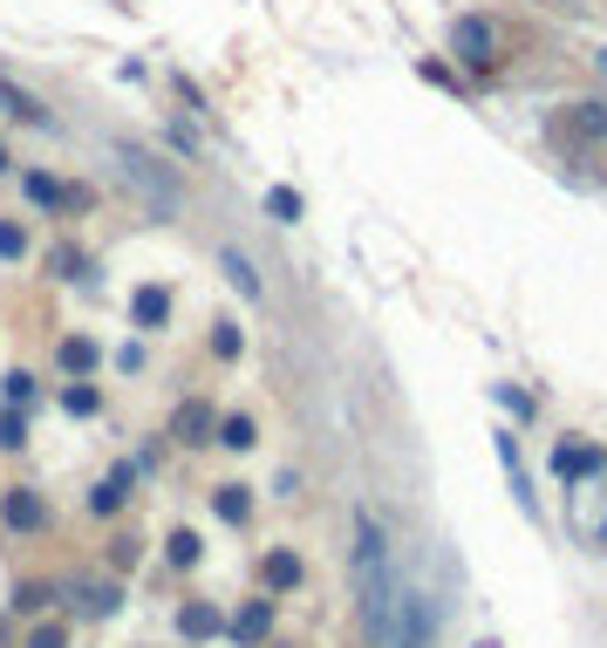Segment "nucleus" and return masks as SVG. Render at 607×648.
Returning <instances> with one entry per match:
<instances>
[{
  "label": "nucleus",
  "instance_id": "obj_4",
  "mask_svg": "<svg viewBox=\"0 0 607 648\" xmlns=\"http://www.w3.org/2000/svg\"><path fill=\"white\" fill-rule=\"evenodd\" d=\"M34 266H42V280H55V288L103 294V253H96L75 226H55V239H49L42 253H34Z\"/></svg>",
  "mask_w": 607,
  "mask_h": 648
},
{
  "label": "nucleus",
  "instance_id": "obj_38",
  "mask_svg": "<svg viewBox=\"0 0 607 648\" xmlns=\"http://www.w3.org/2000/svg\"><path fill=\"white\" fill-rule=\"evenodd\" d=\"M600 75H607V49H600Z\"/></svg>",
  "mask_w": 607,
  "mask_h": 648
},
{
  "label": "nucleus",
  "instance_id": "obj_14",
  "mask_svg": "<svg viewBox=\"0 0 607 648\" xmlns=\"http://www.w3.org/2000/svg\"><path fill=\"white\" fill-rule=\"evenodd\" d=\"M157 150L178 157L185 171L206 165V124H198V116H185V109H165V116H157Z\"/></svg>",
  "mask_w": 607,
  "mask_h": 648
},
{
  "label": "nucleus",
  "instance_id": "obj_20",
  "mask_svg": "<svg viewBox=\"0 0 607 648\" xmlns=\"http://www.w3.org/2000/svg\"><path fill=\"white\" fill-rule=\"evenodd\" d=\"M253 484H239V478H219L212 484V492H206V512L219 519V525H232V533H247V525H253Z\"/></svg>",
  "mask_w": 607,
  "mask_h": 648
},
{
  "label": "nucleus",
  "instance_id": "obj_3",
  "mask_svg": "<svg viewBox=\"0 0 607 648\" xmlns=\"http://www.w3.org/2000/svg\"><path fill=\"white\" fill-rule=\"evenodd\" d=\"M14 191H21V212H28V219L75 226V232L103 212V185H96V178H69V171H55V165H14Z\"/></svg>",
  "mask_w": 607,
  "mask_h": 648
},
{
  "label": "nucleus",
  "instance_id": "obj_7",
  "mask_svg": "<svg viewBox=\"0 0 607 648\" xmlns=\"http://www.w3.org/2000/svg\"><path fill=\"white\" fill-rule=\"evenodd\" d=\"M109 369V342L96 328H55L49 342V376L55 383H83V376H103Z\"/></svg>",
  "mask_w": 607,
  "mask_h": 648
},
{
  "label": "nucleus",
  "instance_id": "obj_28",
  "mask_svg": "<svg viewBox=\"0 0 607 648\" xmlns=\"http://www.w3.org/2000/svg\"><path fill=\"white\" fill-rule=\"evenodd\" d=\"M21 648H75L69 615H62V607H55V615H34V621H28V635H21Z\"/></svg>",
  "mask_w": 607,
  "mask_h": 648
},
{
  "label": "nucleus",
  "instance_id": "obj_10",
  "mask_svg": "<svg viewBox=\"0 0 607 648\" xmlns=\"http://www.w3.org/2000/svg\"><path fill=\"white\" fill-rule=\"evenodd\" d=\"M137 484H144V478H137V464H130V458H109V471H96V478H90L83 512H90V519H103V525H109V519H124V512H130V499H137Z\"/></svg>",
  "mask_w": 607,
  "mask_h": 648
},
{
  "label": "nucleus",
  "instance_id": "obj_5",
  "mask_svg": "<svg viewBox=\"0 0 607 648\" xmlns=\"http://www.w3.org/2000/svg\"><path fill=\"white\" fill-rule=\"evenodd\" d=\"M443 42H451V55H458L464 69H478V75L505 69V55H512V34H505V21H499V14H478V8H471V14H458Z\"/></svg>",
  "mask_w": 607,
  "mask_h": 648
},
{
  "label": "nucleus",
  "instance_id": "obj_9",
  "mask_svg": "<svg viewBox=\"0 0 607 648\" xmlns=\"http://www.w3.org/2000/svg\"><path fill=\"white\" fill-rule=\"evenodd\" d=\"M212 437H219V403L212 396H178L171 403V417H165V443L171 451H212Z\"/></svg>",
  "mask_w": 607,
  "mask_h": 648
},
{
  "label": "nucleus",
  "instance_id": "obj_22",
  "mask_svg": "<svg viewBox=\"0 0 607 648\" xmlns=\"http://www.w3.org/2000/svg\"><path fill=\"white\" fill-rule=\"evenodd\" d=\"M0 266H34V219L0 212Z\"/></svg>",
  "mask_w": 607,
  "mask_h": 648
},
{
  "label": "nucleus",
  "instance_id": "obj_6",
  "mask_svg": "<svg viewBox=\"0 0 607 648\" xmlns=\"http://www.w3.org/2000/svg\"><path fill=\"white\" fill-rule=\"evenodd\" d=\"M0 533H8V540H42V533H55V499L42 492V484H28V478L0 484Z\"/></svg>",
  "mask_w": 607,
  "mask_h": 648
},
{
  "label": "nucleus",
  "instance_id": "obj_27",
  "mask_svg": "<svg viewBox=\"0 0 607 648\" xmlns=\"http://www.w3.org/2000/svg\"><path fill=\"white\" fill-rule=\"evenodd\" d=\"M389 648H430V600L423 594H402V635Z\"/></svg>",
  "mask_w": 607,
  "mask_h": 648
},
{
  "label": "nucleus",
  "instance_id": "obj_31",
  "mask_svg": "<svg viewBox=\"0 0 607 648\" xmlns=\"http://www.w3.org/2000/svg\"><path fill=\"white\" fill-rule=\"evenodd\" d=\"M260 206H266V219H273V226H301V219H307V198H301L294 185H266Z\"/></svg>",
  "mask_w": 607,
  "mask_h": 648
},
{
  "label": "nucleus",
  "instance_id": "obj_21",
  "mask_svg": "<svg viewBox=\"0 0 607 648\" xmlns=\"http://www.w3.org/2000/svg\"><path fill=\"white\" fill-rule=\"evenodd\" d=\"M553 471H559L566 484H594V478L607 471V451H600V443L566 437V443H553Z\"/></svg>",
  "mask_w": 607,
  "mask_h": 648
},
{
  "label": "nucleus",
  "instance_id": "obj_34",
  "mask_svg": "<svg viewBox=\"0 0 607 648\" xmlns=\"http://www.w3.org/2000/svg\"><path fill=\"white\" fill-rule=\"evenodd\" d=\"M109 369H116V376H144V369H150V348H144V335L116 342V348H109Z\"/></svg>",
  "mask_w": 607,
  "mask_h": 648
},
{
  "label": "nucleus",
  "instance_id": "obj_35",
  "mask_svg": "<svg viewBox=\"0 0 607 648\" xmlns=\"http://www.w3.org/2000/svg\"><path fill=\"white\" fill-rule=\"evenodd\" d=\"M165 451H171V443H165V430H150V437H144V451L130 458V464H137V478H150L157 464H165Z\"/></svg>",
  "mask_w": 607,
  "mask_h": 648
},
{
  "label": "nucleus",
  "instance_id": "obj_19",
  "mask_svg": "<svg viewBox=\"0 0 607 648\" xmlns=\"http://www.w3.org/2000/svg\"><path fill=\"white\" fill-rule=\"evenodd\" d=\"M55 410L69 424H96L109 410V383L103 376H83V383H55Z\"/></svg>",
  "mask_w": 607,
  "mask_h": 648
},
{
  "label": "nucleus",
  "instance_id": "obj_12",
  "mask_svg": "<svg viewBox=\"0 0 607 648\" xmlns=\"http://www.w3.org/2000/svg\"><path fill=\"white\" fill-rule=\"evenodd\" d=\"M0 124L8 130H55V109H49V96H34L28 83H14L0 69Z\"/></svg>",
  "mask_w": 607,
  "mask_h": 648
},
{
  "label": "nucleus",
  "instance_id": "obj_2",
  "mask_svg": "<svg viewBox=\"0 0 607 648\" xmlns=\"http://www.w3.org/2000/svg\"><path fill=\"white\" fill-rule=\"evenodd\" d=\"M109 171H116V185H124L150 219H178L185 198H191V178H185L178 157H165L157 144H137L124 130L109 137Z\"/></svg>",
  "mask_w": 607,
  "mask_h": 648
},
{
  "label": "nucleus",
  "instance_id": "obj_1",
  "mask_svg": "<svg viewBox=\"0 0 607 648\" xmlns=\"http://www.w3.org/2000/svg\"><path fill=\"white\" fill-rule=\"evenodd\" d=\"M348 574H355V607H362V635L376 648L396 641V574H389V525L355 505V546H348Z\"/></svg>",
  "mask_w": 607,
  "mask_h": 648
},
{
  "label": "nucleus",
  "instance_id": "obj_17",
  "mask_svg": "<svg viewBox=\"0 0 607 648\" xmlns=\"http://www.w3.org/2000/svg\"><path fill=\"white\" fill-rule=\"evenodd\" d=\"M171 628H178V641H185V648H206V641H219V635H226V607H219V600H206V594H191V600H178Z\"/></svg>",
  "mask_w": 607,
  "mask_h": 648
},
{
  "label": "nucleus",
  "instance_id": "obj_26",
  "mask_svg": "<svg viewBox=\"0 0 607 648\" xmlns=\"http://www.w3.org/2000/svg\"><path fill=\"white\" fill-rule=\"evenodd\" d=\"M198 560H206V533H198V525H171L165 533V566L171 574H191Z\"/></svg>",
  "mask_w": 607,
  "mask_h": 648
},
{
  "label": "nucleus",
  "instance_id": "obj_25",
  "mask_svg": "<svg viewBox=\"0 0 607 648\" xmlns=\"http://www.w3.org/2000/svg\"><path fill=\"white\" fill-rule=\"evenodd\" d=\"M42 376L28 369V362H14V369H0V403H8V410H34V403H42Z\"/></svg>",
  "mask_w": 607,
  "mask_h": 648
},
{
  "label": "nucleus",
  "instance_id": "obj_16",
  "mask_svg": "<svg viewBox=\"0 0 607 648\" xmlns=\"http://www.w3.org/2000/svg\"><path fill=\"white\" fill-rule=\"evenodd\" d=\"M62 600H75V615H83V621H116V615H124V581H116V574H103V581H69Z\"/></svg>",
  "mask_w": 607,
  "mask_h": 648
},
{
  "label": "nucleus",
  "instance_id": "obj_29",
  "mask_svg": "<svg viewBox=\"0 0 607 648\" xmlns=\"http://www.w3.org/2000/svg\"><path fill=\"white\" fill-rule=\"evenodd\" d=\"M55 607H62V587L55 581H14V615H55Z\"/></svg>",
  "mask_w": 607,
  "mask_h": 648
},
{
  "label": "nucleus",
  "instance_id": "obj_13",
  "mask_svg": "<svg viewBox=\"0 0 607 648\" xmlns=\"http://www.w3.org/2000/svg\"><path fill=\"white\" fill-rule=\"evenodd\" d=\"M212 266H219V280H226V288H232L239 301H247V307H260V301H266V280H260L253 253L239 247V239H219V247H212Z\"/></svg>",
  "mask_w": 607,
  "mask_h": 648
},
{
  "label": "nucleus",
  "instance_id": "obj_37",
  "mask_svg": "<svg viewBox=\"0 0 607 648\" xmlns=\"http://www.w3.org/2000/svg\"><path fill=\"white\" fill-rule=\"evenodd\" d=\"M0 648H8V621H0Z\"/></svg>",
  "mask_w": 607,
  "mask_h": 648
},
{
  "label": "nucleus",
  "instance_id": "obj_32",
  "mask_svg": "<svg viewBox=\"0 0 607 648\" xmlns=\"http://www.w3.org/2000/svg\"><path fill=\"white\" fill-rule=\"evenodd\" d=\"M103 566H109L116 581H124V574H137V566H144V540H137V533H109V553H103Z\"/></svg>",
  "mask_w": 607,
  "mask_h": 648
},
{
  "label": "nucleus",
  "instance_id": "obj_15",
  "mask_svg": "<svg viewBox=\"0 0 607 648\" xmlns=\"http://www.w3.org/2000/svg\"><path fill=\"white\" fill-rule=\"evenodd\" d=\"M553 137H559V144H607V103H600V96L559 103V109H553Z\"/></svg>",
  "mask_w": 607,
  "mask_h": 648
},
{
  "label": "nucleus",
  "instance_id": "obj_24",
  "mask_svg": "<svg viewBox=\"0 0 607 648\" xmlns=\"http://www.w3.org/2000/svg\"><path fill=\"white\" fill-rule=\"evenodd\" d=\"M219 451H232V458H247L253 451V443H260V417L253 410H219Z\"/></svg>",
  "mask_w": 607,
  "mask_h": 648
},
{
  "label": "nucleus",
  "instance_id": "obj_30",
  "mask_svg": "<svg viewBox=\"0 0 607 648\" xmlns=\"http://www.w3.org/2000/svg\"><path fill=\"white\" fill-rule=\"evenodd\" d=\"M165 90L178 96V109H185V116H198V124H212V96L198 90V83H191L185 69H165Z\"/></svg>",
  "mask_w": 607,
  "mask_h": 648
},
{
  "label": "nucleus",
  "instance_id": "obj_36",
  "mask_svg": "<svg viewBox=\"0 0 607 648\" xmlns=\"http://www.w3.org/2000/svg\"><path fill=\"white\" fill-rule=\"evenodd\" d=\"M14 165H21V157H14V137H8V124H0V185L14 178Z\"/></svg>",
  "mask_w": 607,
  "mask_h": 648
},
{
  "label": "nucleus",
  "instance_id": "obj_11",
  "mask_svg": "<svg viewBox=\"0 0 607 648\" xmlns=\"http://www.w3.org/2000/svg\"><path fill=\"white\" fill-rule=\"evenodd\" d=\"M280 628V600L273 594H247L239 607H226V641L232 648H266Z\"/></svg>",
  "mask_w": 607,
  "mask_h": 648
},
{
  "label": "nucleus",
  "instance_id": "obj_18",
  "mask_svg": "<svg viewBox=\"0 0 607 648\" xmlns=\"http://www.w3.org/2000/svg\"><path fill=\"white\" fill-rule=\"evenodd\" d=\"M301 587H307V560H301L294 546H266V553H260V594L287 600V594H301Z\"/></svg>",
  "mask_w": 607,
  "mask_h": 648
},
{
  "label": "nucleus",
  "instance_id": "obj_8",
  "mask_svg": "<svg viewBox=\"0 0 607 648\" xmlns=\"http://www.w3.org/2000/svg\"><path fill=\"white\" fill-rule=\"evenodd\" d=\"M124 321H130V335H144V342H157V335H171V321H178V288L171 280H137L130 288V301H124Z\"/></svg>",
  "mask_w": 607,
  "mask_h": 648
},
{
  "label": "nucleus",
  "instance_id": "obj_39",
  "mask_svg": "<svg viewBox=\"0 0 607 648\" xmlns=\"http://www.w3.org/2000/svg\"><path fill=\"white\" fill-rule=\"evenodd\" d=\"M559 8H566V0H559Z\"/></svg>",
  "mask_w": 607,
  "mask_h": 648
},
{
  "label": "nucleus",
  "instance_id": "obj_23",
  "mask_svg": "<svg viewBox=\"0 0 607 648\" xmlns=\"http://www.w3.org/2000/svg\"><path fill=\"white\" fill-rule=\"evenodd\" d=\"M206 355L219 362V369H239V362H247V328H239L232 314H212V328H206Z\"/></svg>",
  "mask_w": 607,
  "mask_h": 648
},
{
  "label": "nucleus",
  "instance_id": "obj_33",
  "mask_svg": "<svg viewBox=\"0 0 607 648\" xmlns=\"http://www.w3.org/2000/svg\"><path fill=\"white\" fill-rule=\"evenodd\" d=\"M21 451H28V410L0 403V458H21Z\"/></svg>",
  "mask_w": 607,
  "mask_h": 648
}]
</instances>
